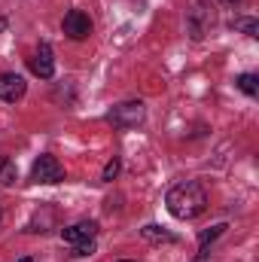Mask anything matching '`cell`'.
I'll return each instance as SVG.
<instances>
[{
    "instance_id": "obj_1",
    "label": "cell",
    "mask_w": 259,
    "mask_h": 262,
    "mask_svg": "<svg viewBox=\"0 0 259 262\" xmlns=\"http://www.w3.org/2000/svg\"><path fill=\"white\" fill-rule=\"evenodd\" d=\"M165 204H168L171 216H177V220H195V216H201L207 210V192H204V186L198 180H186V183L171 186Z\"/></svg>"
},
{
    "instance_id": "obj_2",
    "label": "cell",
    "mask_w": 259,
    "mask_h": 262,
    "mask_svg": "<svg viewBox=\"0 0 259 262\" xmlns=\"http://www.w3.org/2000/svg\"><path fill=\"white\" fill-rule=\"evenodd\" d=\"M143 116H146L143 101H122V104H116V107L107 113V122H110L113 128H137V125L143 122Z\"/></svg>"
},
{
    "instance_id": "obj_3",
    "label": "cell",
    "mask_w": 259,
    "mask_h": 262,
    "mask_svg": "<svg viewBox=\"0 0 259 262\" xmlns=\"http://www.w3.org/2000/svg\"><path fill=\"white\" fill-rule=\"evenodd\" d=\"M31 180H34V183H46V186L61 183V180H64V168H61V162H58L55 156L43 152V156L34 162V168H31Z\"/></svg>"
},
{
    "instance_id": "obj_4",
    "label": "cell",
    "mask_w": 259,
    "mask_h": 262,
    "mask_svg": "<svg viewBox=\"0 0 259 262\" xmlns=\"http://www.w3.org/2000/svg\"><path fill=\"white\" fill-rule=\"evenodd\" d=\"M186 28L192 34V40H204L213 28V6L210 3H195L186 15Z\"/></svg>"
},
{
    "instance_id": "obj_5",
    "label": "cell",
    "mask_w": 259,
    "mask_h": 262,
    "mask_svg": "<svg viewBox=\"0 0 259 262\" xmlns=\"http://www.w3.org/2000/svg\"><path fill=\"white\" fill-rule=\"evenodd\" d=\"M28 67H31L34 76H40V79H52V76H55V52H52V46H49V43H40V46L31 52Z\"/></svg>"
},
{
    "instance_id": "obj_6",
    "label": "cell",
    "mask_w": 259,
    "mask_h": 262,
    "mask_svg": "<svg viewBox=\"0 0 259 262\" xmlns=\"http://www.w3.org/2000/svg\"><path fill=\"white\" fill-rule=\"evenodd\" d=\"M61 28H64V34L70 40H85L92 34V18L82 9H70L64 15V21H61Z\"/></svg>"
},
{
    "instance_id": "obj_7",
    "label": "cell",
    "mask_w": 259,
    "mask_h": 262,
    "mask_svg": "<svg viewBox=\"0 0 259 262\" xmlns=\"http://www.w3.org/2000/svg\"><path fill=\"white\" fill-rule=\"evenodd\" d=\"M25 92H28L25 76H18V73H0V101L15 104V101L25 98Z\"/></svg>"
},
{
    "instance_id": "obj_8",
    "label": "cell",
    "mask_w": 259,
    "mask_h": 262,
    "mask_svg": "<svg viewBox=\"0 0 259 262\" xmlns=\"http://www.w3.org/2000/svg\"><path fill=\"white\" fill-rule=\"evenodd\" d=\"M95 235H98V223L95 220H82V223H73V226L61 229V238H64L70 247L85 244V241H95Z\"/></svg>"
},
{
    "instance_id": "obj_9",
    "label": "cell",
    "mask_w": 259,
    "mask_h": 262,
    "mask_svg": "<svg viewBox=\"0 0 259 262\" xmlns=\"http://www.w3.org/2000/svg\"><path fill=\"white\" fill-rule=\"evenodd\" d=\"M140 235H143L146 241H153V244H162V241H165V244H174V241H177L171 232H165L162 226H153V223H149V226H143V229H140Z\"/></svg>"
},
{
    "instance_id": "obj_10",
    "label": "cell",
    "mask_w": 259,
    "mask_h": 262,
    "mask_svg": "<svg viewBox=\"0 0 259 262\" xmlns=\"http://www.w3.org/2000/svg\"><path fill=\"white\" fill-rule=\"evenodd\" d=\"M18 180V168L9 156H0V186H12Z\"/></svg>"
},
{
    "instance_id": "obj_11",
    "label": "cell",
    "mask_w": 259,
    "mask_h": 262,
    "mask_svg": "<svg viewBox=\"0 0 259 262\" xmlns=\"http://www.w3.org/2000/svg\"><path fill=\"white\" fill-rule=\"evenodd\" d=\"M235 85H238L244 95H250V98H256V95H259V79H256V73H241V76L235 79Z\"/></svg>"
},
{
    "instance_id": "obj_12",
    "label": "cell",
    "mask_w": 259,
    "mask_h": 262,
    "mask_svg": "<svg viewBox=\"0 0 259 262\" xmlns=\"http://www.w3.org/2000/svg\"><path fill=\"white\" fill-rule=\"evenodd\" d=\"M232 31H244L247 37H253L256 40L259 37V21L256 18H232V25H229Z\"/></svg>"
},
{
    "instance_id": "obj_13",
    "label": "cell",
    "mask_w": 259,
    "mask_h": 262,
    "mask_svg": "<svg viewBox=\"0 0 259 262\" xmlns=\"http://www.w3.org/2000/svg\"><path fill=\"white\" fill-rule=\"evenodd\" d=\"M119 168H122V162H119V159L113 156V159H110V162L104 165V174H101V180H104V183H113V180L119 177Z\"/></svg>"
},
{
    "instance_id": "obj_14",
    "label": "cell",
    "mask_w": 259,
    "mask_h": 262,
    "mask_svg": "<svg viewBox=\"0 0 259 262\" xmlns=\"http://www.w3.org/2000/svg\"><path fill=\"white\" fill-rule=\"evenodd\" d=\"M92 253H95V241H85V244L73 247V256H92Z\"/></svg>"
},
{
    "instance_id": "obj_15",
    "label": "cell",
    "mask_w": 259,
    "mask_h": 262,
    "mask_svg": "<svg viewBox=\"0 0 259 262\" xmlns=\"http://www.w3.org/2000/svg\"><path fill=\"white\" fill-rule=\"evenodd\" d=\"M220 3H226V6H238L241 0H220Z\"/></svg>"
},
{
    "instance_id": "obj_16",
    "label": "cell",
    "mask_w": 259,
    "mask_h": 262,
    "mask_svg": "<svg viewBox=\"0 0 259 262\" xmlns=\"http://www.w3.org/2000/svg\"><path fill=\"white\" fill-rule=\"evenodd\" d=\"M18 262H34V259H31V256H21V259H18Z\"/></svg>"
},
{
    "instance_id": "obj_17",
    "label": "cell",
    "mask_w": 259,
    "mask_h": 262,
    "mask_svg": "<svg viewBox=\"0 0 259 262\" xmlns=\"http://www.w3.org/2000/svg\"><path fill=\"white\" fill-rule=\"evenodd\" d=\"M3 28H6V18H0V31H3Z\"/></svg>"
},
{
    "instance_id": "obj_18",
    "label": "cell",
    "mask_w": 259,
    "mask_h": 262,
    "mask_svg": "<svg viewBox=\"0 0 259 262\" xmlns=\"http://www.w3.org/2000/svg\"><path fill=\"white\" fill-rule=\"evenodd\" d=\"M122 262H134V259H122Z\"/></svg>"
}]
</instances>
